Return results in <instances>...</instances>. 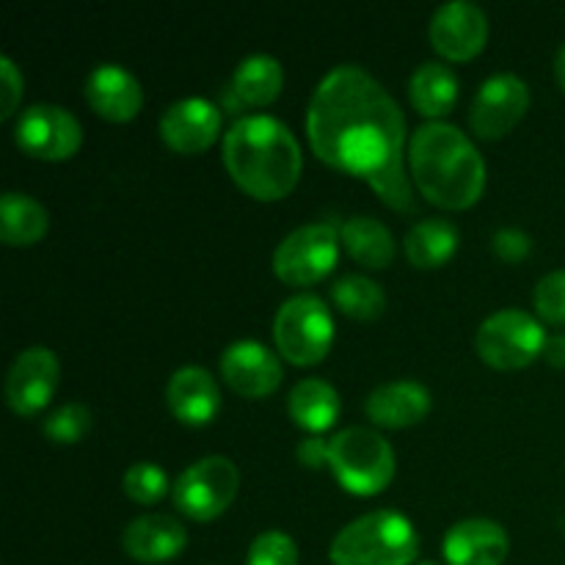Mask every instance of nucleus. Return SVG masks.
Returning a JSON list of instances; mask_svg holds the SVG:
<instances>
[{
  "label": "nucleus",
  "mask_w": 565,
  "mask_h": 565,
  "mask_svg": "<svg viewBox=\"0 0 565 565\" xmlns=\"http://www.w3.org/2000/svg\"><path fill=\"white\" fill-rule=\"evenodd\" d=\"M58 379L61 362L50 348H25L22 353H17L6 373V403L20 417H33L53 401Z\"/></svg>",
  "instance_id": "obj_12"
},
{
  "label": "nucleus",
  "mask_w": 565,
  "mask_h": 565,
  "mask_svg": "<svg viewBox=\"0 0 565 565\" xmlns=\"http://www.w3.org/2000/svg\"><path fill=\"white\" fill-rule=\"evenodd\" d=\"M248 565H298V546L281 530H265L248 546Z\"/></svg>",
  "instance_id": "obj_30"
},
{
  "label": "nucleus",
  "mask_w": 565,
  "mask_h": 565,
  "mask_svg": "<svg viewBox=\"0 0 565 565\" xmlns=\"http://www.w3.org/2000/svg\"><path fill=\"white\" fill-rule=\"evenodd\" d=\"M489 39V17L472 0L441 3L430 17V42L450 61H467L483 50Z\"/></svg>",
  "instance_id": "obj_13"
},
{
  "label": "nucleus",
  "mask_w": 565,
  "mask_h": 565,
  "mask_svg": "<svg viewBox=\"0 0 565 565\" xmlns=\"http://www.w3.org/2000/svg\"><path fill=\"white\" fill-rule=\"evenodd\" d=\"M408 97L414 108L430 119L450 114L458 99V75L441 61H425L412 72Z\"/></svg>",
  "instance_id": "obj_23"
},
{
  "label": "nucleus",
  "mask_w": 565,
  "mask_h": 565,
  "mask_svg": "<svg viewBox=\"0 0 565 565\" xmlns=\"http://www.w3.org/2000/svg\"><path fill=\"white\" fill-rule=\"evenodd\" d=\"M171 489L169 475L163 467L152 461H138L127 467L125 472V494L130 500L141 502V505H152V502L163 500L166 491Z\"/></svg>",
  "instance_id": "obj_28"
},
{
  "label": "nucleus",
  "mask_w": 565,
  "mask_h": 565,
  "mask_svg": "<svg viewBox=\"0 0 565 565\" xmlns=\"http://www.w3.org/2000/svg\"><path fill=\"white\" fill-rule=\"evenodd\" d=\"M224 166L243 191L274 202L287 196L301 177V143L276 116H243L224 136Z\"/></svg>",
  "instance_id": "obj_3"
},
{
  "label": "nucleus",
  "mask_w": 565,
  "mask_h": 565,
  "mask_svg": "<svg viewBox=\"0 0 565 565\" xmlns=\"http://www.w3.org/2000/svg\"><path fill=\"white\" fill-rule=\"evenodd\" d=\"M546 331L539 318L519 307L497 309L480 323L478 353L486 364L497 370H519L527 367L535 356H541L546 348Z\"/></svg>",
  "instance_id": "obj_7"
},
{
  "label": "nucleus",
  "mask_w": 565,
  "mask_h": 565,
  "mask_svg": "<svg viewBox=\"0 0 565 565\" xmlns=\"http://www.w3.org/2000/svg\"><path fill=\"white\" fill-rule=\"evenodd\" d=\"M544 356L555 367H565V334H555L552 340H546Z\"/></svg>",
  "instance_id": "obj_35"
},
{
  "label": "nucleus",
  "mask_w": 565,
  "mask_h": 565,
  "mask_svg": "<svg viewBox=\"0 0 565 565\" xmlns=\"http://www.w3.org/2000/svg\"><path fill=\"white\" fill-rule=\"evenodd\" d=\"M491 248L505 263H522L530 254V248H533V241H530L527 232L516 230V226H500L494 237H491Z\"/></svg>",
  "instance_id": "obj_32"
},
{
  "label": "nucleus",
  "mask_w": 565,
  "mask_h": 565,
  "mask_svg": "<svg viewBox=\"0 0 565 565\" xmlns=\"http://www.w3.org/2000/svg\"><path fill=\"white\" fill-rule=\"evenodd\" d=\"M419 565H439V563H436V561H423Z\"/></svg>",
  "instance_id": "obj_37"
},
{
  "label": "nucleus",
  "mask_w": 565,
  "mask_h": 565,
  "mask_svg": "<svg viewBox=\"0 0 565 565\" xmlns=\"http://www.w3.org/2000/svg\"><path fill=\"white\" fill-rule=\"evenodd\" d=\"M285 86V70L270 53H252L237 64L232 92L246 105H268Z\"/></svg>",
  "instance_id": "obj_26"
},
{
  "label": "nucleus",
  "mask_w": 565,
  "mask_h": 565,
  "mask_svg": "<svg viewBox=\"0 0 565 565\" xmlns=\"http://www.w3.org/2000/svg\"><path fill=\"white\" fill-rule=\"evenodd\" d=\"M329 467L342 489L370 497L384 491L395 478V450L379 430L351 425L329 439Z\"/></svg>",
  "instance_id": "obj_5"
},
{
  "label": "nucleus",
  "mask_w": 565,
  "mask_h": 565,
  "mask_svg": "<svg viewBox=\"0 0 565 565\" xmlns=\"http://www.w3.org/2000/svg\"><path fill=\"white\" fill-rule=\"evenodd\" d=\"M92 428V412L83 403H64L44 417L42 430L58 445H75Z\"/></svg>",
  "instance_id": "obj_29"
},
{
  "label": "nucleus",
  "mask_w": 565,
  "mask_h": 565,
  "mask_svg": "<svg viewBox=\"0 0 565 565\" xmlns=\"http://www.w3.org/2000/svg\"><path fill=\"white\" fill-rule=\"evenodd\" d=\"M340 392L323 379H301L287 395V412L309 434L329 430L340 417Z\"/></svg>",
  "instance_id": "obj_21"
},
{
  "label": "nucleus",
  "mask_w": 565,
  "mask_h": 565,
  "mask_svg": "<svg viewBox=\"0 0 565 565\" xmlns=\"http://www.w3.org/2000/svg\"><path fill=\"white\" fill-rule=\"evenodd\" d=\"M337 309L356 320H373L386 309V292L379 281H373L364 274H348L334 281L331 287Z\"/></svg>",
  "instance_id": "obj_27"
},
{
  "label": "nucleus",
  "mask_w": 565,
  "mask_h": 565,
  "mask_svg": "<svg viewBox=\"0 0 565 565\" xmlns=\"http://www.w3.org/2000/svg\"><path fill=\"white\" fill-rule=\"evenodd\" d=\"M527 83L516 72H494L480 83L469 105V125L480 138H500L527 114Z\"/></svg>",
  "instance_id": "obj_11"
},
{
  "label": "nucleus",
  "mask_w": 565,
  "mask_h": 565,
  "mask_svg": "<svg viewBox=\"0 0 565 565\" xmlns=\"http://www.w3.org/2000/svg\"><path fill=\"white\" fill-rule=\"evenodd\" d=\"M121 544L136 561L163 563L185 550L188 533L180 519L171 513H141L125 527Z\"/></svg>",
  "instance_id": "obj_18"
},
{
  "label": "nucleus",
  "mask_w": 565,
  "mask_h": 565,
  "mask_svg": "<svg viewBox=\"0 0 565 565\" xmlns=\"http://www.w3.org/2000/svg\"><path fill=\"white\" fill-rule=\"evenodd\" d=\"M50 215L39 199L9 191L0 199V241L9 246H31L47 232Z\"/></svg>",
  "instance_id": "obj_25"
},
{
  "label": "nucleus",
  "mask_w": 565,
  "mask_h": 565,
  "mask_svg": "<svg viewBox=\"0 0 565 565\" xmlns=\"http://www.w3.org/2000/svg\"><path fill=\"white\" fill-rule=\"evenodd\" d=\"M340 241L345 252L364 268H386L395 259V235L373 215H353L342 224Z\"/></svg>",
  "instance_id": "obj_22"
},
{
  "label": "nucleus",
  "mask_w": 565,
  "mask_h": 565,
  "mask_svg": "<svg viewBox=\"0 0 565 565\" xmlns=\"http://www.w3.org/2000/svg\"><path fill=\"white\" fill-rule=\"evenodd\" d=\"M296 452L303 467L320 469L323 463H329V439H323V436H307V439L298 441Z\"/></svg>",
  "instance_id": "obj_34"
},
{
  "label": "nucleus",
  "mask_w": 565,
  "mask_h": 565,
  "mask_svg": "<svg viewBox=\"0 0 565 565\" xmlns=\"http://www.w3.org/2000/svg\"><path fill=\"white\" fill-rule=\"evenodd\" d=\"M458 226L450 218H423L408 230L403 248H406L408 263L417 268H439L456 254L458 248Z\"/></svg>",
  "instance_id": "obj_24"
},
{
  "label": "nucleus",
  "mask_w": 565,
  "mask_h": 565,
  "mask_svg": "<svg viewBox=\"0 0 565 565\" xmlns=\"http://www.w3.org/2000/svg\"><path fill=\"white\" fill-rule=\"evenodd\" d=\"M408 169L430 204L463 210L486 188V160L467 132L445 119H430L412 132Z\"/></svg>",
  "instance_id": "obj_2"
},
{
  "label": "nucleus",
  "mask_w": 565,
  "mask_h": 565,
  "mask_svg": "<svg viewBox=\"0 0 565 565\" xmlns=\"http://www.w3.org/2000/svg\"><path fill=\"white\" fill-rule=\"evenodd\" d=\"M307 132L323 163L367 180L401 213L417 207L403 163L406 116L364 66L340 64L318 83L307 108Z\"/></svg>",
  "instance_id": "obj_1"
},
{
  "label": "nucleus",
  "mask_w": 565,
  "mask_h": 565,
  "mask_svg": "<svg viewBox=\"0 0 565 565\" xmlns=\"http://www.w3.org/2000/svg\"><path fill=\"white\" fill-rule=\"evenodd\" d=\"M274 337L281 356L292 364H318L334 342V318L323 298L298 292L281 301L274 320Z\"/></svg>",
  "instance_id": "obj_6"
},
{
  "label": "nucleus",
  "mask_w": 565,
  "mask_h": 565,
  "mask_svg": "<svg viewBox=\"0 0 565 565\" xmlns=\"http://www.w3.org/2000/svg\"><path fill=\"white\" fill-rule=\"evenodd\" d=\"M86 99L105 119L127 121L141 110L143 92L138 77L121 64H97L86 77Z\"/></svg>",
  "instance_id": "obj_17"
},
{
  "label": "nucleus",
  "mask_w": 565,
  "mask_h": 565,
  "mask_svg": "<svg viewBox=\"0 0 565 565\" xmlns=\"http://www.w3.org/2000/svg\"><path fill=\"white\" fill-rule=\"evenodd\" d=\"M241 472L226 456H204L188 463L171 483V500L177 511L196 522L221 516L237 497Z\"/></svg>",
  "instance_id": "obj_8"
},
{
  "label": "nucleus",
  "mask_w": 565,
  "mask_h": 565,
  "mask_svg": "<svg viewBox=\"0 0 565 565\" xmlns=\"http://www.w3.org/2000/svg\"><path fill=\"white\" fill-rule=\"evenodd\" d=\"M340 230L329 221L296 226L274 252V270L287 285H315L326 279L340 257Z\"/></svg>",
  "instance_id": "obj_9"
},
{
  "label": "nucleus",
  "mask_w": 565,
  "mask_h": 565,
  "mask_svg": "<svg viewBox=\"0 0 565 565\" xmlns=\"http://www.w3.org/2000/svg\"><path fill=\"white\" fill-rule=\"evenodd\" d=\"M221 375L243 397H265L279 390L281 359L259 340H235L221 353Z\"/></svg>",
  "instance_id": "obj_14"
},
{
  "label": "nucleus",
  "mask_w": 565,
  "mask_h": 565,
  "mask_svg": "<svg viewBox=\"0 0 565 565\" xmlns=\"http://www.w3.org/2000/svg\"><path fill=\"white\" fill-rule=\"evenodd\" d=\"M0 83H3V88H0V94H3L0 119H9V116L17 110V103H20V97H22V75L9 55H3V58H0Z\"/></svg>",
  "instance_id": "obj_33"
},
{
  "label": "nucleus",
  "mask_w": 565,
  "mask_h": 565,
  "mask_svg": "<svg viewBox=\"0 0 565 565\" xmlns=\"http://www.w3.org/2000/svg\"><path fill=\"white\" fill-rule=\"evenodd\" d=\"M14 141L39 160H66L81 149L83 127L72 110L53 103H36L17 116Z\"/></svg>",
  "instance_id": "obj_10"
},
{
  "label": "nucleus",
  "mask_w": 565,
  "mask_h": 565,
  "mask_svg": "<svg viewBox=\"0 0 565 565\" xmlns=\"http://www.w3.org/2000/svg\"><path fill=\"white\" fill-rule=\"evenodd\" d=\"M533 303L546 323L565 326V268L541 276L533 290Z\"/></svg>",
  "instance_id": "obj_31"
},
{
  "label": "nucleus",
  "mask_w": 565,
  "mask_h": 565,
  "mask_svg": "<svg viewBox=\"0 0 565 565\" xmlns=\"http://www.w3.org/2000/svg\"><path fill=\"white\" fill-rule=\"evenodd\" d=\"M364 412L375 425L384 428H408L430 412L428 386L414 379L386 381L375 386L364 401Z\"/></svg>",
  "instance_id": "obj_20"
},
{
  "label": "nucleus",
  "mask_w": 565,
  "mask_h": 565,
  "mask_svg": "<svg viewBox=\"0 0 565 565\" xmlns=\"http://www.w3.org/2000/svg\"><path fill=\"white\" fill-rule=\"evenodd\" d=\"M166 401L171 414L185 425H207L221 408V392L215 375L199 364L174 370L166 386Z\"/></svg>",
  "instance_id": "obj_19"
},
{
  "label": "nucleus",
  "mask_w": 565,
  "mask_h": 565,
  "mask_svg": "<svg viewBox=\"0 0 565 565\" xmlns=\"http://www.w3.org/2000/svg\"><path fill=\"white\" fill-rule=\"evenodd\" d=\"M419 535L403 513L370 511L348 522L331 541L334 565H412L417 561Z\"/></svg>",
  "instance_id": "obj_4"
},
{
  "label": "nucleus",
  "mask_w": 565,
  "mask_h": 565,
  "mask_svg": "<svg viewBox=\"0 0 565 565\" xmlns=\"http://www.w3.org/2000/svg\"><path fill=\"white\" fill-rule=\"evenodd\" d=\"M555 81L565 92V44H561V50H557L555 55Z\"/></svg>",
  "instance_id": "obj_36"
},
{
  "label": "nucleus",
  "mask_w": 565,
  "mask_h": 565,
  "mask_svg": "<svg viewBox=\"0 0 565 565\" xmlns=\"http://www.w3.org/2000/svg\"><path fill=\"white\" fill-rule=\"evenodd\" d=\"M511 550L505 527L494 519L469 516L452 524L441 541V552L450 565H502Z\"/></svg>",
  "instance_id": "obj_16"
},
{
  "label": "nucleus",
  "mask_w": 565,
  "mask_h": 565,
  "mask_svg": "<svg viewBox=\"0 0 565 565\" xmlns=\"http://www.w3.org/2000/svg\"><path fill=\"white\" fill-rule=\"evenodd\" d=\"M221 132V110L207 97H182L160 116V136L174 152L193 154L207 149Z\"/></svg>",
  "instance_id": "obj_15"
}]
</instances>
